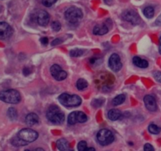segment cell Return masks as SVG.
<instances>
[{
	"label": "cell",
	"mask_w": 161,
	"mask_h": 151,
	"mask_svg": "<svg viewBox=\"0 0 161 151\" xmlns=\"http://www.w3.org/2000/svg\"><path fill=\"white\" fill-rule=\"evenodd\" d=\"M144 103L146 105V107L148 111L151 112H155L157 111V103L156 101V99L151 95H146L144 97Z\"/></svg>",
	"instance_id": "cell-13"
},
{
	"label": "cell",
	"mask_w": 161,
	"mask_h": 151,
	"mask_svg": "<svg viewBox=\"0 0 161 151\" xmlns=\"http://www.w3.org/2000/svg\"><path fill=\"white\" fill-rule=\"evenodd\" d=\"M76 87L79 90H84L85 89L88 87V82L83 78H80L76 82Z\"/></svg>",
	"instance_id": "cell-22"
},
{
	"label": "cell",
	"mask_w": 161,
	"mask_h": 151,
	"mask_svg": "<svg viewBox=\"0 0 161 151\" xmlns=\"http://www.w3.org/2000/svg\"><path fill=\"white\" fill-rule=\"evenodd\" d=\"M17 136L20 139H21L22 140L29 143H32L36 141L39 137V134H38L37 132L34 131L31 128H23V129L19 132Z\"/></svg>",
	"instance_id": "cell-6"
},
{
	"label": "cell",
	"mask_w": 161,
	"mask_h": 151,
	"mask_svg": "<svg viewBox=\"0 0 161 151\" xmlns=\"http://www.w3.org/2000/svg\"><path fill=\"white\" fill-rule=\"evenodd\" d=\"M57 147L60 151H70V147L65 139H60L56 143Z\"/></svg>",
	"instance_id": "cell-16"
},
{
	"label": "cell",
	"mask_w": 161,
	"mask_h": 151,
	"mask_svg": "<svg viewBox=\"0 0 161 151\" xmlns=\"http://www.w3.org/2000/svg\"><path fill=\"white\" fill-rule=\"evenodd\" d=\"M122 17L124 20L132 23L134 25L138 24L140 22V17L138 14L132 9H128L123 13Z\"/></svg>",
	"instance_id": "cell-9"
},
{
	"label": "cell",
	"mask_w": 161,
	"mask_h": 151,
	"mask_svg": "<svg viewBox=\"0 0 161 151\" xmlns=\"http://www.w3.org/2000/svg\"><path fill=\"white\" fill-rule=\"evenodd\" d=\"M79 151H86L87 150V144L85 141H80L77 146Z\"/></svg>",
	"instance_id": "cell-26"
},
{
	"label": "cell",
	"mask_w": 161,
	"mask_h": 151,
	"mask_svg": "<svg viewBox=\"0 0 161 151\" xmlns=\"http://www.w3.org/2000/svg\"><path fill=\"white\" fill-rule=\"evenodd\" d=\"M97 139L102 146H107L111 144L114 141L115 138L110 130L103 128L97 133Z\"/></svg>",
	"instance_id": "cell-5"
},
{
	"label": "cell",
	"mask_w": 161,
	"mask_h": 151,
	"mask_svg": "<svg viewBox=\"0 0 161 151\" xmlns=\"http://www.w3.org/2000/svg\"><path fill=\"white\" fill-rule=\"evenodd\" d=\"M7 115L8 117H9L10 120H16L17 117V110L15 109L14 107H10L9 108L8 110V112H7Z\"/></svg>",
	"instance_id": "cell-24"
},
{
	"label": "cell",
	"mask_w": 161,
	"mask_h": 151,
	"mask_svg": "<svg viewBox=\"0 0 161 151\" xmlns=\"http://www.w3.org/2000/svg\"><path fill=\"white\" fill-rule=\"evenodd\" d=\"M149 132L151 133V134H153V135H157L161 132V128L158 125H155V124H150L149 125Z\"/></svg>",
	"instance_id": "cell-23"
},
{
	"label": "cell",
	"mask_w": 161,
	"mask_h": 151,
	"mask_svg": "<svg viewBox=\"0 0 161 151\" xmlns=\"http://www.w3.org/2000/svg\"><path fill=\"white\" fill-rule=\"evenodd\" d=\"M154 8L153 6H147L143 10V13H144L145 17H147V18L150 19L153 18L154 16Z\"/></svg>",
	"instance_id": "cell-21"
},
{
	"label": "cell",
	"mask_w": 161,
	"mask_h": 151,
	"mask_svg": "<svg viewBox=\"0 0 161 151\" xmlns=\"http://www.w3.org/2000/svg\"><path fill=\"white\" fill-rule=\"evenodd\" d=\"M153 77L158 82L161 83V71H156L153 74Z\"/></svg>",
	"instance_id": "cell-30"
},
{
	"label": "cell",
	"mask_w": 161,
	"mask_h": 151,
	"mask_svg": "<svg viewBox=\"0 0 161 151\" xmlns=\"http://www.w3.org/2000/svg\"><path fill=\"white\" fill-rule=\"evenodd\" d=\"M47 117L51 123L60 125L64 120V114L59 107L57 105H51L49 107L47 111Z\"/></svg>",
	"instance_id": "cell-1"
},
{
	"label": "cell",
	"mask_w": 161,
	"mask_h": 151,
	"mask_svg": "<svg viewBox=\"0 0 161 151\" xmlns=\"http://www.w3.org/2000/svg\"><path fill=\"white\" fill-rule=\"evenodd\" d=\"M52 29L55 31H59L61 30V25L59 21H53L51 24Z\"/></svg>",
	"instance_id": "cell-28"
},
{
	"label": "cell",
	"mask_w": 161,
	"mask_h": 151,
	"mask_svg": "<svg viewBox=\"0 0 161 151\" xmlns=\"http://www.w3.org/2000/svg\"><path fill=\"white\" fill-rule=\"evenodd\" d=\"M50 73H51V75L55 80L59 81L64 80L68 76L67 72L62 70L61 66H59L58 64H53V65L51 66Z\"/></svg>",
	"instance_id": "cell-8"
},
{
	"label": "cell",
	"mask_w": 161,
	"mask_h": 151,
	"mask_svg": "<svg viewBox=\"0 0 161 151\" xmlns=\"http://www.w3.org/2000/svg\"><path fill=\"white\" fill-rule=\"evenodd\" d=\"M86 151H96V150H95V149L94 148V147H90V148H87Z\"/></svg>",
	"instance_id": "cell-37"
},
{
	"label": "cell",
	"mask_w": 161,
	"mask_h": 151,
	"mask_svg": "<svg viewBox=\"0 0 161 151\" xmlns=\"http://www.w3.org/2000/svg\"><path fill=\"white\" fill-rule=\"evenodd\" d=\"M104 102H105V100L103 99H95L92 101V106L94 107H99L103 104Z\"/></svg>",
	"instance_id": "cell-27"
},
{
	"label": "cell",
	"mask_w": 161,
	"mask_h": 151,
	"mask_svg": "<svg viewBox=\"0 0 161 151\" xmlns=\"http://www.w3.org/2000/svg\"><path fill=\"white\" fill-rule=\"evenodd\" d=\"M34 151H45V150H44L43 149H42V148H40V147H39V148L35 149Z\"/></svg>",
	"instance_id": "cell-38"
},
{
	"label": "cell",
	"mask_w": 161,
	"mask_h": 151,
	"mask_svg": "<svg viewBox=\"0 0 161 151\" xmlns=\"http://www.w3.org/2000/svg\"><path fill=\"white\" fill-rule=\"evenodd\" d=\"M108 66L115 72H117L121 70L123 64L121 62L120 57L117 53H113L110 56L109 59H108Z\"/></svg>",
	"instance_id": "cell-10"
},
{
	"label": "cell",
	"mask_w": 161,
	"mask_h": 151,
	"mask_svg": "<svg viewBox=\"0 0 161 151\" xmlns=\"http://www.w3.org/2000/svg\"><path fill=\"white\" fill-rule=\"evenodd\" d=\"M155 23L157 25V26H161V14L157 17V19L156 20Z\"/></svg>",
	"instance_id": "cell-34"
},
{
	"label": "cell",
	"mask_w": 161,
	"mask_h": 151,
	"mask_svg": "<svg viewBox=\"0 0 161 151\" xmlns=\"http://www.w3.org/2000/svg\"><path fill=\"white\" fill-rule=\"evenodd\" d=\"M11 143L14 146H15V147H23V146H26L27 144H28V143H26L25 141L20 139L17 136L11 139Z\"/></svg>",
	"instance_id": "cell-19"
},
{
	"label": "cell",
	"mask_w": 161,
	"mask_h": 151,
	"mask_svg": "<svg viewBox=\"0 0 161 151\" xmlns=\"http://www.w3.org/2000/svg\"><path fill=\"white\" fill-rule=\"evenodd\" d=\"M13 34V29L9 23L0 22V39H9Z\"/></svg>",
	"instance_id": "cell-12"
},
{
	"label": "cell",
	"mask_w": 161,
	"mask_h": 151,
	"mask_svg": "<svg viewBox=\"0 0 161 151\" xmlns=\"http://www.w3.org/2000/svg\"><path fill=\"white\" fill-rule=\"evenodd\" d=\"M104 1H105V3H106L107 5H108V6L112 5V3H113V0H104Z\"/></svg>",
	"instance_id": "cell-35"
},
{
	"label": "cell",
	"mask_w": 161,
	"mask_h": 151,
	"mask_svg": "<svg viewBox=\"0 0 161 151\" xmlns=\"http://www.w3.org/2000/svg\"><path fill=\"white\" fill-rule=\"evenodd\" d=\"M144 151H155L154 147L151 144L146 143L144 146Z\"/></svg>",
	"instance_id": "cell-31"
},
{
	"label": "cell",
	"mask_w": 161,
	"mask_h": 151,
	"mask_svg": "<svg viewBox=\"0 0 161 151\" xmlns=\"http://www.w3.org/2000/svg\"><path fill=\"white\" fill-rule=\"evenodd\" d=\"M133 63L136 67H140V68H146L149 66V63L146 60L142 59L139 56H135L133 58Z\"/></svg>",
	"instance_id": "cell-17"
},
{
	"label": "cell",
	"mask_w": 161,
	"mask_h": 151,
	"mask_svg": "<svg viewBox=\"0 0 161 151\" xmlns=\"http://www.w3.org/2000/svg\"><path fill=\"white\" fill-rule=\"evenodd\" d=\"M61 42H62V41H61V39H55V40H53V42H52L51 45H58V44H60V43H61Z\"/></svg>",
	"instance_id": "cell-33"
},
{
	"label": "cell",
	"mask_w": 161,
	"mask_h": 151,
	"mask_svg": "<svg viewBox=\"0 0 161 151\" xmlns=\"http://www.w3.org/2000/svg\"><path fill=\"white\" fill-rule=\"evenodd\" d=\"M57 0H42V3L47 7H50L56 3Z\"/></svg>",
	"instance_id": "cell-29"
},
{
	"label": "cell",
	"mask_w": 161,
	"mask_h": 151,
	"mask_svg": "<svg viewBox=\"0 0 161 151\" xmlns=\"http://www.w3.org/2000/svg\"><path fill=\"white\" fill-rule=\"evenodd\" d=\"M25 151H31V150H25Z\"/></svg>",
	"instance_id": "cell-39"
},
{
	"label": "cell",
	"mask_w": 161,
	"mask_h": 151,
	"mask_svg": "<svg viewBox=\"0 0 161 151\" xmlns=\"http://www.w3.org/2000/svg\"><path fill=\"white\" fill-rule=\"evenodd\" d=\"M0 100L5 103L17 104L21 100V96L18 91L15 89H8L0 92Z\"/></svg>",
	"instance_id": "cell-3"
},
{
	"label": "cell",
	"mask_w": 161,
	"mask_h": 151,
	"mask_svg": "<svg viewBox=\"0 0 161 151\" xmlns=\"http://www.w3.org/2000/svg\"><path fill=\"white\" fill-rule=\"evenodd\" d=\"M83 12L81 9L75 6H71L66 9L64 13L65 19L71 23H77L83 18Z\"/></svg>",
	"instance_id": "cell-4"
},
{
	"label": "cell",
	"mask_w": 161,
	"mask_h": 151,
	"mask_svg": "<svg viewBox=\"0 0 161 151\" xmlns=\"http://www.w3.org/2000/svg\"><path fill=\"white\" fill-rule=\"evenodd\" d=\"M40 41H41V42H42V45H47V44H48V42H49L48 39H47V38H46V37L42 38V39H40Z\"/></svg>",
	"instance_id": "cell-32"
},
{
	"label": "cell",
	"mask_w": 161,
	"mask_h": 151,
	"mask_svg": "<svg viewBox=\"0 0 161 151\" xmlns=\"http://www.w3.org/2000/svg\"><path fill=\"white\" fill-rule=\"evenodd\" d=\"M87 121V116L86 114L80 111H73L71 113L68 117V123L70 125H73L76 123H84Z\"/></svg>",
	"instance_id": "cell-7"
},
{
	"label": "cell",
	"mask_w": 161,
	"mask_h": 151,
	"mask_svg": "<svg viewBox=\"0 0 161 151\" xmlns=\"http://www.w3.org/2000/svg\"><path fill=\"white\" fill-rule=\"evenodd\" d=\"M60 103L66 107H75L81 104L82 99L78 95L62 93L58 97Z\"/></svg>",
	"instance_id": "cell-2"
},
{
	"label": "cell",
	"mask_w": 161,
	"mask_h": 151,
	"mask_svg": "<svg viewBox=\"0 0 161 151\" xmlns=\"http://www.w3.org/2000/svg\"><path fill=\"white\" fill-rule=\"evenodd\" d=\"M122 116V113L117 109H112L108 112V117L111 121H116Z\"/></svg>",
	"instance_id": "cell-18"
},
{
	"label": "cell",
	"mask_w": 161,
	"mask_h": 151,
	"mask_svg": "<svg viewBox=\"0 0 161 151\" xmlns=\"http://www.w3.org/2000/svg\"><path fill=\"white\" fill-rule=\"evenodd\" d=\"M39 122V117L35 113H30L25 117V123L29 126H32V125H36Z\"/></svg>",
	"instance_id": "cell-14"
},
{
	"label": "cell",
	"mask_w": 161,
	"mask_h": 151,
	"mask_svg": "<svg viewBox=\"0 0 161 151\" xmlns=\"http://www.w3.org/2000/svg\"><path fill=\"white\" fill-rule=\"evenodd\" d=\"M108 31V28L106 24H97L93 29V33L95 35H104Z\"/></svg>",
	"instance_id": "cell-15"
},
{
	"label": "cell",
	"mask_w": 161,
	"mask_h": 151,
	"mask_svg": "<svg viewBox=\"0 0 161 151\" xmlns=\"http://www.w3.org/2000/svg\"><path fill=\"white\" fill-rule=\"evenodd\" d=\"M35 20L38 24L45 27L50 21V15L45 10H38V12L35 14Z\"/></svg>",
	"instance_id": "cell-11"
},
{
	"label": "cell",
	"mask_w": 161,
	"mask_h": 151,
	"mask_svg": "<svg viewBox=\"0 0 161 151\" xmlns=\"http://www.w3.org/2000/svg\"><path fill=\"white\" fill-rule=\"evenodd\" d=\"M126 96L124 94H120V95H118L115 97L113 100V104L114 106H119V105L124 103V102L125 101Z\"/></svg>",
	"instance_id": "cell-20"
},
{
	"label": "cell",
	"mask_w": 161,
	"mask_h": 151,
	"mask_svg": "<svg viewBox=\"0 0 161 151\" xmlns=\"http://www.w3.org/2000/svg\"><path fill=\"white\" fill-rule=\"evenodd\" d=\"M84 51L80 49H72L70 51V56L72 57H79L81 56L83 54Z\"/></svg>",
	"instance_id": "cell-25"
},
{
	"label": "cell",
	"mask_w": 161,
	"mask_h": 151,
	"mask_svg": "<svg viewBox=\"0 0 161 151\" xmlns=\"http://www.w3.org/2000/svg\"><path fill=\"white\" fill-rule=\"evenodd\" d=\"M159 53L161 54V36L160 37V44H159Z\"/></svg>",
	"instance_id": "cell-36"
}]
</instances>
